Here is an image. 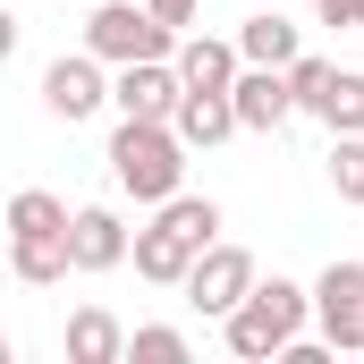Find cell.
<instances>
[{"label": "cell", "mask_w": 364, "mask_h": 364, "mask_svg": "<svg viewBox=\"0 0 364 364\" xmlns=\"http://www.w3.org/2000/svg\"><path fill=\"white\" fill-rule=\"evenodd\" d=\"M43 102H51L60 119H93V110L110 102V85H102V51H77V60H51V68H43Z\"/></svg>", "instance_id": "ba28073f"}, {"label": "cell", "mask_w": 364, "mask_h": 364, "mask_svg": "<svg viewBox=\"0 0 364 364\" xmlns=\"http://www.w3.org/2000/svg\"><path fill=\"white\" fill-rule=\"evenodd\" d=\"M322 119H331V136H364V77H331V93H322Z\"/></svg>", "instance_id": "e0dca14e"}, {"label": "cell", "mask_w": 364, "mask_h": 364, "mask_svg": "<svg viewBox=\"0 0 364 364\" xmlns=\"http://www.w3.org/2000/svg\"><path fill=\"white\" fill-rule=\"evenodd\" d=\"M314 314H322L331 348H339V356H356V348H364V263H331L322 288H314Z\"/></svg>", "instance_id": "8992f818"}, {"label": "cell", "mask_w": 364, "mask_h": 364, "mask_svg": "<svg viewBox=\"0 0 364 364\" xmlns=\"http://www.w3.org/2000/svg\"><path fill=\"white\" fill-rule=\"evenodd\" d=\"M68 255H77V272H119V263L136 255V237L119 229V212H102V203H93V212L68 220Z\"/></svg>", "instance_id": "9c48e42d"}, {"label": "cell", "mask_w": 364, "mask_h": 364, "mask_svg": "<svg viewBox=\"0 0 364 364\" xmlns=\"http://www.w3.org/2000/svg\"><path fill=\"white\" fill-rule=\"evenodd\" d=\"M9 263L26 288H51V279L77 272V255H68V237H9Z\"/></svg>", "instance_id": "9a60e30c"}, {"label": "cell", "mask_w": 364, "mask_h": 364, "mask_svg": "<svg viewBox=\"0 0 364 364\" xmlns=\"http://www.w3.org/2000/svg\"><path fill=\"white\" fill-rule=\"evenodd\" d=\"M9 237H68V203L43 195V186H26V195L9 203Z\"/></svg>", "instance_id": "2e32d148"}, {"label": "cell", "mask_w": 364, "mask_h": 364, "mask_svg": "<svg viewBox=\"0 0 364 364\" xmlns=\"http://www.w3.org/2000/svg\"><path fill=\"white\" fill-rule=\"evenodd\" d=\"M144 9H153L161 26H186V17H195V0H144Z\"/></svg>", "instance_id": "7402d4cb"}, {"label": "cell", "mask_w": 364, "mask_h": 364, "mask_svg": "<svg viewBox=\"0 0 364 364\" xmlns=\"http://www.w3.org/2000/svg\"><path fill=\"white\" fill-rule=\"evenodd\" d=\"M127 356H136V364H186V339H178V331H136Z\"/></svg>", "instance_id": "ffe728a7"}, {"label": "cell", "mask_w": 364, "mask_h": 364, "mask_svg": "<svg viewBox=\"0 0 364 364\" xmlns=\"http://www.w3.org/2000/svg\"><path fill=\"white\" fill-rule=\"evenodd\" d=\"M170 127H178L186 144H220V136H237L246 119H237V93H186Z\"/></svg>", "instance_id": "4fadbf2b"}, {"label": "cell", "mask_w": 364, "mask_h": 364, "mask_svg": "<svg viewBox=\"0 0 364 364\" xmlns=\"http://www.w3.org/2000/svg\"><path fill=\"white\" fill-rule=\"evenodd\" d=\"M237 51H246V68H296V26L279 9H263V17L237 26Z\"/></svg>", "instance_id": "5bb4252c"}, {"label": "cell", "mask_w": 364, "mask_h": 364, "mask_svg": "<svg viewBox=\"0 0 364 364\" xmlns=\"http://www.w3.org/2000/svg\"><path fill=\"white\" fill-rule=\"evenodd\" d=\"M110 102H119L127 119H178V102H186V77H178V68H161V60H136V68H119Z\"/></svg>", "instance_id": "52a82bcc"}, {"label": "cell", "mask_w": 364, "mask_h": 364, "mask_svg": "<svg viewBox=\"0 0 364 364\" xmlns=\"http://www.w3.org/2000/svg\"><path fill=\"white\" fill-rule=\"evenodd\" d=\"M229 93H237V119H246V127H263V136H272V127H288V110H296L288 68H246Z\"/></svg>", "instance_id": "30bf717a"}, {"label": "cell", "mask_w": 364, "mask_h": 364, "mask_svg": "<svg viewBox=\"0 0 364 364\" xmlns=\"http://www.w3.org/2000/svg\"><path fill=\"white\" fill-rule=\"evenodd\" d=\"M246 296H255V255H246V246H203V263L186 272V305L229 322Z\"/></svg>", "instance_id": "5b68a950"}, {"label": "cell", "mask_w": 364, "mask_h": 364, "mask_svg": "<svg viewBox=\"0 0 364 364\" xmlns=\"http://www.w3.org/2000/svg\"><path fill=\"white\" fill-rule=\"evenodd\" d=\"M110 178L127 186L136 203H170L186 178V136L170 119H119V136H110Z\"/></svg>", "instance_id": "7a4b0ae2"}, {"label": "cell", "mask_w": 364, "mask_h": 364, "mask_svg": "<svg viewBox=\"0 0 364 364\" xmlns=\"http://www.w3.org/2000/svg\"><path fill=\"white\" fill-rule=\"evenodd\" d=\"M331 77H339L331 60H305V51H296V68H288V85H296V110H314V119H322V93H331Z\"/></svg>", "instance_id": "d6986e66"}, {"label": "cell", "mask_w": 364, "mask_h": 364, "mask_svg": "<svg viewBox=\"0 0 364 364\" xmlns=\"http://www.w3.org/2000/svg\"><path fill=\"white\" fill-rule=\"evenodd\" d=\"M305 288H288V279H255V296L229 314V348L246 364H263V356H288V339L305 331Z\"/></svg>", "instance_id": "3957f363"}, {"label": "cell", "mask_w": 364, "mask_h": 364, "mask_svg": "<svg viewBox=\"0 0 364 364\" xmlns=\"http://www.w3.org/2000/svg\"><path fill=\"white\" fill-rule=\"evenodd\" d=\"M85 51L119 60V68H136V60H170V26H161L153 9H136V0H110V9L85 17Z\"/></svg>", "instance_id": "277c9868"}, {"label": "cell", "mask_w": 364, "mask_h": 364, "mask_svg": "<svg viewBox=\"0 0 364 364\" xmlns=\"http://www.w3.org/2000/svg\"><path fill=\"white\" fill-rule=\"evenodd\" d=\"M212 229H220V203H203V195H170L161 220L136 229V272L153 279V288H186V272H195L203 246H212Z\"/></svg>", "instance_id": "6da1fadb"}, {"label": "cell", "mask_w": 364, "mask_h": 364, "mask_svg": "<svg viewBox=\"0 0 364 364\" xmlns=\"http://www.w3.org/2000/svg\"><path fill=\"white\" fill-rule=\"evenodd\" d=\"M119 356H127V331L102 305H77L68 314V364H119Z\"/></svg>", "instance_id": "7c38bea8"}, {"label": "cell", "mask_w": 364, "mask_h": 364, "mask_svg": "<svg viewBox=\"0 0 364 364\" xmlns=\"http://www.w3.org/2000/svg\"><path fill=\"white\" fill-rule=\"evenodd\" d=\"M237 43H212V34H195V43H178V77H186V93H229L237 85Z\"/></svg>", "instance_id": "8fae6325"}, {"label": "cell", "mask_w": 364, "mask_h": 364, "mask_svg": "<svg viewBox=\"0 0 364 364\" xmlns=\"http://www.w3.org/2000/svg\"><path fill=\"white\" fill-rule=\"evenodd\" d=\"M331 186H339V203H364V136L331 144Z\"/></svg>", "instance_id": "ac0fdd59"}, {"label": "cell", "mask_w": 364, "mask_h": 364, "mask_svg": "<svg viewBox=\"0 0 364 364\" xmlns=\"http://www.w3.org/2000/svg\"><path fill=\"white\" fill-rule=\"evenodd\" d=\"M322 26H364V0H322Z\"/></svg>", "instance_id": "44dd1931"}]
</instances>
